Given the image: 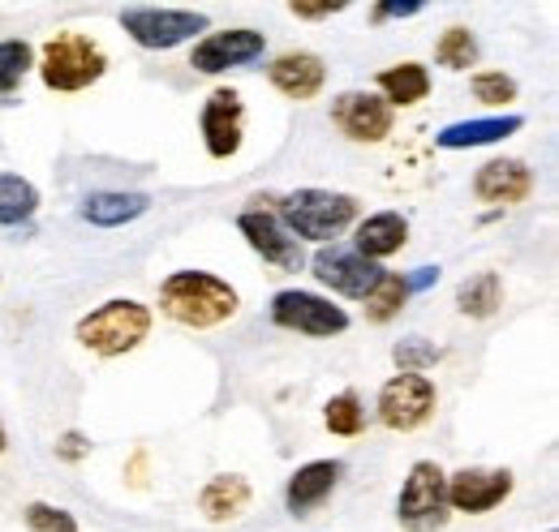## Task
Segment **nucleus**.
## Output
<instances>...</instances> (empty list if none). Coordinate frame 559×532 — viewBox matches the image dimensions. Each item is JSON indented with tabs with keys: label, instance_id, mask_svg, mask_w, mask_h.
Instances as JSON below:
<instances>
[{
	"label": "nucleus",
	"instance_id": "f257e3e1",
	"mask_svg": "<svg viewBox=\"0 0 559 532\" xmlns=\"http://www.w3.org/2000/svg\"><path fill=\"white\" fill-rule=\"evenodd\" d=\"M237 310H241L237 288L211 270H173L159 283V314L173 318L177 327L211 331L237 318Z\"/></svg>",
	"mask_w": 559,
	"mask_h": 532
},
{
	"label": "nucleus",
	"instance_id": "f03ea898",
	"mask_svg": "<svg viewBox=\"0 0 559 532\" xmlns=\"http://www.w3.org/2000/svg\"><path fill=\"white\" fill-rule=\"evenodd\" d=\"M272 210L297 241H310V245H336V237L349 232L353 223L361 219V202L353 194L319 190V185L272 194Z\"/></svg>",
	"mask_w": 559,
	"mask_h": 532
},
{
	"label": "nucleus",
	"instance_id": "7ed1b4c3",
	"mask_svg": "<svg viewBox=\"0 0 559 532\" xmlns=\"http://www.w3.org/2000/svg\"><path fill=\"white\" fill-rule=\"evenodd\" d=\"M151 327H155L151 305H142L134 297H112V301H104V305H95L91 314L78 318L73 339H78L86 352H95V356H104V361H117V356L142 348Z\"/></svg>",
	"mask_w": 559,
	"mask_h": 532
},
{
	"label": "nucleus",
	"instance_id": "20e7f679",
	"mask_svg": "<svg viewBox=\"0 0 559 532\" xmlns=\"http://www.w3.org/2000/svg\"><path fill=\"white\" fill-rule=\"evenodd\" d=\"M35 69L52 95H78L108 73V52L82 31H61L35 52Z\"/></svg>",
	"mask_w": 559,
	"mask_h": 532
},
{
	"label": "nucleus",
	"instance_id": "39448f33",
	"mask_svg": "<svg viewBox=\"0 0 559 532\" xmlns=\"http://www.w3.org/2000/svg\"><path fill=\"white\" fill-rule=\"evenodd\" d=\"M121 31L146 52H173L181 44H199L211 31L203 9H173V4H130L121 9Z\"/></svg>",
	"mask_w": 559,
	"mask_h": 532
},
{
	"label": "nucleus",
	"instance_id": "423d86ee",
	"mask_svg": "<svg viewBox=\"0 0 559 532\" xmlns=\"http://www.w3.org/2000/svg\"><path fill=\"white\" fill-rule=\"evenodd\" d=\"M267 314H272V327L288 335H306V339H336L353 327L345 305H336L332 297L306 292V288H280Z\"/></svg>",
	"mask_w": 559,
	"mask_h": 532
},
{
	"label": "nucleus",
	"instance_id": "0eeeda50",
	"mask_svg": "<svg viewBox=\"0 0 559 532\" xmlns=\"http://www.w3.org/2000/svg\"><path fill=\"white\" fill-rule=\"evenodd\" d=\"M396 524L405 532H443L452 524L448 511V472L435 460H418L409 468L396 494Z\"/></svg>",
	"mask_w": 559,
	"mask_h": 532
},
{
	"label": "nucleus",
	"instance_id": "6e6552de",
	"mask_svg": "<svg viewBox=\"0 0 559 532\" xmlns=\"http://www.w3.org/2000/svg\"><path fill=\"white\" fill-rule=\"evenodd\" d=\"M237 232L246 237V245L272 266V270H284V275H288V270H301V266H306L301 241L280 223L276 210H272V194H254V198H250V206L237 215Z\"/></svg>",
	"mask_w": 559,
	"mask_h": 532
},
{
	"label": "nucleus",
	"instance_id": "1a4fd4ad",
	"mask_svg": "<svg viewBox=\"0 0 559 532\" xmlns=\"http://www.w3.org/2000/svg\"><path fill=\"white\" fill-rule=\"evenodd\" d=\"M435 408H439V391L426 374H392L374 396V416L392 434H414L421 425H430Z\"/></svg>",
	"mask_w": 559,
	"mask_h": 532
},
{
	"label": "nucleus",
	"instance_id": "9d476101",
	"mask_svg": "<svg viewBox=\"0 0 559 532\" xmlns=\"http://www.w3.org/2000/svg\"><path fill=\"white\" fill-rule=\"evenodd\" d=\"M267 52V35L254 26H233V31H207L194 48H190V69L203 77H219L228 69H246L263 61Z\"/></svg>",
	"mask_w": 559,
	"mask_h": 532
},
{
	"label": "nucleus",
	"instance_id": "9b49d317",
	"mask_svg": "<svg viewBox=\"0 0 559 532\" xmlns=\"http://www.w3.org/2000/svg\"><path fill=\"white\" fill-rule=\"evenodd\" d=\"M516 489V476L508 468H456L448 472V511L452 516H490L499 503H508Z\"/></svg>",
	"mask_w": 559,
	"mask_h": 532
},
{
	"label": "nucleus",
	"instance_id": "f8f14e48",
	"mask_svg": "<svg viewBox=\"0 0 559 532\" xmlns=\"http://www.w3.org/2000/svg\"><path fill=\"white\" fill-rule=\"evenodd\" d=\"M332 125L357 146H379L396 130V112L374 90H341L332 99Z\"/></svg>",
	"mask_w": 559,
	"mask_h": 532
},
{
	"label": "nucleus",
	"instance_id": "ddd939ff",
	"mask_svg": "<svg viewBox=\"0 0 559 532\" xmlns=\"http://www.w3.org/2000/svg\"><path fill=\"white\" fill-rule=\"evenodd\" d=\"M306 266H310L314 283H323L328 292L349 297V301H366V292H370V288L379 283V275H383V266L366 263L361 254H353L349 245H319Z\"/></svg>",
	"mask_w": 559,
	"mask_h": 532
},
{
	"label": "nucleus",
	"instance_id": "4468645a",
	"mask_svg": "<svg viewBox=\"0 0 559 532\" xmlns=\"http://www.w3.org/2000/svg\"><path fill=\"white\" fill-rule=\"evenodd\" d=\"M199 133H203V146H207L211 159H233L246 142V99H241V90L215 86L203 99Z\"/></svg>",
	"mask_w": 559,
	"mask_h": 532
},
{
	"label": "nucleus",
	"instance_id": "2eb2a0df",
	"mask_svg": "<svg viewBox=\"0 0 559 532\" xmlns=\"http://www.w3.org/2000/svg\"><path fill=\"white\" fill-rule=\"evenodd\" d=\"M267 82L276 86L284 99L293 104H310L323 95L328 86V61L319 52H306V48H293V52H280L267 65Z\"/></svg>",
	"mask_w": 559,
	"mask_h": 532
},
{
	"label": "nucleus",
	"instance_id": "dca6fc26",
	"mask_svg": "<svg viewBox=\"0 0 559 532\" xmlns=\"http://www.w3.org/2000/svg\"><path fill=\"white\" fill-rule=\"evenodd\" d=\"M341 476H345L341 460H310V464H301L284 481V507H288V516L293 520L314 516L341 489Z\"/></svg>",
	"mask_w": 559,
	"mask_h": 532
},
{
	"label": "nucleus",
	"instance_id": "f3484780",
	"mask_svg": "<svg viewBox=\"0 0 559 532\" xmlns=\"http://www.w3.org/2000/svg\"><path fill=\"white\" fill-rule=\"evenodd\" d=\"M534 168L525 159H490L474 172V198L503 210V206H521L534 194Z\"/></svg>",
	"mask_w": 559,
	"mask_h": 532
},
{
	"label": "nucleus",
	"instance_id": "a211bd4d",
	"mask_svg": "<svg viewBox=\"0 0 559 532\" xmlns=\"http://www.w3.org/2000/svg\"><path fill=\"white\" fill-rule=\"evenodd\" d=\"M409 245V219L401 210H374L366 219L353 223V254H361L366 263H388Z\"/></svg>",
	"mask_w": 559,
	"mask_h": 532
},
{
	"label": "nucleus",
	"instance_id": "6ab92c4d",
	"mask_svg": "<svg viewBox=\"0 0 559 532\" xmlns=\"http://www.w3.org/2000/svg\"><path fill=\"white\" fill-rule=\"evenodd\" d=\"M525 130L521 112H495V117H474V121H452L435 133L439 150H474V146H495L503 137Z\"/></svg>",
	"mask_w": 559,
	"mask_h": 532
},
{
	"label": "nucleus",
	"instance_id": "aec40b11",
	"mask_svg": "<svg viewBox=\"0 0 559 532\" xmlns=\"http://www.w3.org/2000/svg\"><path fill=\"white\" fill-rule=\"evenodd\" d=\"M254 503V485L241 472H215L207 485L199 489V511L207 524H233L250 511Z\"/></svg>",
	"mask_w": 559,
	"mask_h": 532
},
{
	"label": "nucleus",
	"instance_id": "412c9836",
	"mask_svg": "<svg viewBox=\"0 0 559 532\" xmlns=\"http://www.w3.org/2000/svg\"><path fill=\"white\" fill-rule=\"evenodd\" d=\"M151 210V194L142 190H99V194H86L78 215L91 223V228H126Z\"/></svg>",
	"mask_w": 559,
	"mask_h": 532
},
{
	"label": "nucleus",
	"instance_id": "4be33fe9",
	"mask_svg": "<svg viewBox=\"0 0 559 532\" xmlns=\"http://www.w3.org/2000/svg\"><path fill=\"white\" fill-rule=\"evenodd\" d=\"M430 69L421 61H401V65H388L374 73V95L396 112V108H418L421 99L430 95Z\"/></svg>",
	"mask_w": 559,
	"mask_h": 532
},
{
	"label": "nucleus",
	"instance_id": "5701e85b",
	"mask_svg": "<svg viewBox=\"0 0 559 532\" xmlns=\"http://www.w3.org/2000/svg\"><path fill=\"white\" fill-rule=\"evenodd\" d=\"M499 310H503V279H499V270H478V275L461 279V288H456V314L461 318L487 323Z\"/></svg>",
	"mask_w": 559,
	"mask_h": 532
},
{
	"label": "nucleus",
	"instance_id": "b1692460",
	"mask_svg": "<svg viewBox=\"0 0 559 532\" xmlns=\"http://www.w3.org/2000/svg\"><path fill=\"white\" fill-rule=\"evenodd\" d=\"M409 283H405V270H383L379 275V283L366 292V323H374V327H383V323H392V318H401V310L409 305Z\"/></svg>",
	"mask_w": 559,
	"mask_h": 532
},
{
	"label": "nucleus",
	"instance_id": "393cba45",
	"mask_svg": "<svg viewBox=\"0 0 559 532\" xmlns=\"http://www.w3.org/2000/svg\"><path fill=\"white\" fill-rule=\"evenodd\" d=\"M39 190L17 177V172H0V228H22L39 215Z\"/></svg>",
	"mask_w": 559,
	"mask_h": 532
},
{
	"label": "nucleus",
	"instance_id": "a878e982",
	"mask_svg": "<svg viewBox=\"0 0 559 532\" xmlns=\"http://www.w3.org/2000/svg\"><path fill=\"white\" fill-rule=\"evenodd\" d=\"M483 57V44L469 26H448L439 39H435V65L448 69V73H469Z\"/></svg>",
	"mask_w": 559,
	"mask_h": 532
},
{
	"label": "nucleus",
	"instance_id": "bb28decb",
	"mask_svg": "<svg viewBox=\"0 0 559 532\" xmlns=\"http://www.w3.org/2000/svg\"><path fill=\"white\" fill-rule=\"evenodd\" d=\"M31 69H35V44H26V39H0V99L17 95Z\"/></svg>",
	"mask_w": 559,
	"mask_h": 532
},
{
	"label": "nucleus",
	"instance_id": "cd10ccee",
	"mask_svg": "<svg viewBox=\"0 0 559 532\" xmlns=\"http://www.w3.org/2000/svg\"><path fill=\"white\" fill-rule=\"evenodd\" d=\"M323 425H328V434H336V438H357V434H366L361 396H357V391H341V396L328 399V403H323Z\"/></svg>",
	"mask_w": 559,
	"mask_h": 532
},
{
	"label": "nucleus",
	"instance_id": "c85d7f7f",
	"mask_svg": "<svg viewBox=\"0 0 559 532\" xmlns=\"http://www.w3.org/2000/svg\"><path fill=\"white\" fill-rule=\"evenodd\" d=\"M439 361H443V348H439L435 339H426V335H405V339L392 343V365H396V374H426V370H435Z\"/></svg>",
	"mask_w": 559,
	"mask_h": 532
},
{
	"label": "nucleus",
	"instance_id": "c756f323",
	"mask_svg": "<svg viewBox=\"0 0 559 532\" xmlns=\"http://www.w3.org/2000/svg\"><path fill=\"white\" fill-rule=\"evenodd\" d=\"M469 95H474L478 104H487V108H508V104L521 95V86H516V77L503 73V69H474Z\"/></svg>",
	"mask_w": 559,
	"mask_h": 532
},
{
	"label": "nucleus",
	"instance_id": "7c9ffc66",
	"mask_svg": "<svg viewBox=\"0 0 559 532\" xmlns=\"http://www.w3.org/2000/svg\"><path fill=\"white\" fill-rule=\"evenodd\" d=\"M22 520H26V532H82L78 520H73V511L57 507V503H44V498L26 503L22 507Z\"/></svg>",
	"mask_w": 559,
	"mask_h": 532
},
{
	"label": "nucleus",
	"instance_id": "2f4dec72",
	"mask_svg": "<svg viewBox=\"0 0 559 532\" xmlns=\"http://www.w3.org/2000/svg\"><path fill=\"white\" fill-rule=\"evenodd\" d=\"M421 9V0H374L370 4V22L374 26H383V22H405V17H418Z\"/></svg>",
	"mask_w": 559,
	"mask_h": 532
},
{
	"label": "nucleus",
	"instance_id": "473e14b6",
	"mask_svg": "<svg viewBox=\"0 0 559 532\" xmlns=\"http://www.w3.org/2000/svg\"><path fill=\"white\" fill-rule=\"evenodd\" d=\"M345 9H349L345 0H293V4H288V13L301 17V22H323V17H336V13H345Z\"/></svg>",
	"mask_w": 559,
	"mask_h": 532
},
{
	"label": "nucleus",
	"instance_id": "72a5a7b5",
	"mask_svg": "<svg viewBox=\"0 0 559 532\" xmlns=\"http://www.w3.org/2000/svg\"><path fill=\"white\" fill-rule=\"evenodd\" d=\"M91 456V438L82 434V430H66L61 438H57V460L61 464H82Z\"/></svg>",
	"mask_w": 559,
	"mask_h": 532
},
{
	"label": "nucleus",
	"instance_id": "f704fd0d",
	"mask_svg": "<svg viewBox=\"0 0 559 532\" xmlns=\"http://www.w3.org/2000/svg\"><path fill=\"white\" fill-rule=\"evenodd\" d=\"M439 275H443L439 266H418V270H409V275H405V283H409V292L418 297V292H426V288H435V283H439Z\"/></svg>",
	"mask_w": 559,
	"mask_h": 532
},
{
	"label": "nucleus",
	"instance_id": "c9c22d12",
	"mask_svg": "<svg viewBox=\"0 0 559 532\" xmlns=\"http://www.w3.org/2000/svg\"><path fill=\"white\" fill-rule=\"evenodd\" d=\"M9 451V434H4V421H0V456Z\"/></svg>",
	"mask_w": 559,
	"mask_h": 532
},
{
	"label": "nucleus",
	"instance_id": "e433bc0d",
	"mask_svg": "<svg viewBox=\"0 0 559 532\" xmlns=\"http://www.w3.org/2000/svg\"><path fill=\"white\" fill-rule=\"evenodd\" d=\"M547 532H559V529H547Z\"/></svg>",
	"mask_w": 559,
	"mask_h": 532
}]
</instances>
